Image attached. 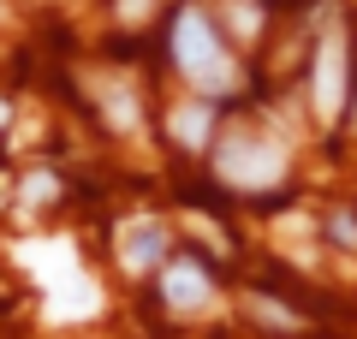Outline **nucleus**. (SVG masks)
Listing matches in <instances>:
<instances>
[{"label": "nucleus", "instance_id": "f257e3e1", "mask_svg": "<svg viewBox=\"0 0 357 339\" xmlns=\"http://www.w3.org/2000/svg\"><path fill=\"white\" fill-rule=\"evenodd\" d=\"M18 262L36 274L42 286V310L48 322H84V315L102 310V286L77 268V250L66 239H36V244H18Z\"/></svg>", "mask_w": 357, "mask_h": 339}, {"label": "nucleus", "instance_id": "f03ea898", "mask_svg": "<svg viewBox=\"0 0 357 339\" xmlns=\"http://www.w3.org/2000/svg\"><path fill=\"white\" fill-rule=\"evenodd\" d=\"M173 54H178V72L191 77L203 96H227V89H238V66L227 60V48L215 42V30H208V18L197 13H178V30H173Z\"/></svg>", "mask_w": 357, "mask_h": 339}, {"label": "nucleus", "instance_id": "7ed1b4c3", "mask_svg": "<svg viewBox=\"0 0 357 339\" xmlns=\"http://www.w3.org/2000/svg\"><path fill=\"white\" fill-rule=\"evenodd\" d=\"M345 89H351V54H345V30L328 18V30H321V42H316V77H310L321 126H333L345 113Z\"/></svg>", "mask_w": 357, "mask_h": 339}, {"label": "nucleus", "instance_id": "20e7f679", "mask_svg": "<svg viewBox=\"0 0 357 339\" xmlns=\"http://www.w3.org/2000/svg\"><path fill=\"white\" fill-rule=\"evenodd\" d=\"M220 179L244 190H262V185H280L286 179V149L280 143H256V137H232L220 149Z\"/></svg>", "mask_w": 357, "mask_h": 339}, {"label": "nucleus", "instance_id": "39448f33", "mask_svg": "<svg viewBox=\"0 0 357 339\" xmlns=\"http://www.w3.org/2000/svg\"><path fill=\"white\" fill-rule=\"evenodd\" d=\"M167 250V232L155 220H131L126 232H119V262L131 268V274H143V268H155Z\"/></svg>", "mask_w": 357, "mask_h": 339}, {"label": "nucleus", "instance_id": "423d86ee", "mask_svg": "<svg viewBox=\"0 0 357 339\" xmlns=\"http://www.w3.org/2000/svg\"><path fill=\"white\" fill-rule=\"evenodd\" d=\"M161 292H167L173 310H208V298H215V286H208V274L197 262H173L167 280H161Z\"/></svg>", "mask_w": 357, "mask_h": 339}, {"label": "nucleus", "instance_id": "0eeeda50", "mask_svg": "<svg viewBox=\"0 0 357 339\" xmlns=\"http://www.w3.org/2000/svg\"><path fill=\"white\" fill-rule=\"evenodd\" d=\"M173 137L185 149H203L208 143V107H173Z\"/></svg>", "mask_w": 357, "mask_h": 339}, {"label": "nucleus", "instance_id": "6e6552de", "mask_svg": "<svg viewBox=\"0 0 357 339\" xmlns=\"http://www.w3.org/2000/svg\"><path fill=\"white\" fill-rule=\"evenodd\" d=\"M102 101H107V113H114V126H119V131H137V96H126V89L107 84Z\"/></svg>", "mask_w": 357, "mask_h": 339}, {"label": "nucleus", "instance_id": "1a4fd4ad", "mask_svg": "<svg viewBox=\"0 0 357 339\" xmlns=\"http://www.w3.org/2000/svg\"><path fill=\"white\" fill-rule=\"evenodd\" d=\"M250 310H256V315H262V322H280V327H292V315H286V310H280V303H268V298H256V303H250Z\"/></svg>", "mask_w": 357, "mask_h": 339}, {"label": "nucleus", "instance_id": "9d476101", "mask_svg": "<svg viewBox=\"0 0 357 339\" xmlns=\"http://www.w3.org/2000/svg\"><path fill=\"white\" fill-rule=\"evenodd\" d=\"M333 239H340V244H357V226H351V214H340V220H333Z\"/></svg>", "mask_w": 357, "mask_h": 339}, {"label": "nucleus", "instance_id": "9b49d317", "mask_svg": "<svg viewBox=\"0 0 357 339\" xmlns=\"http://www.w3.org/2000/svg\"><path fill=\"white\" fill-rule=\"evenodd\" d=\"M119 13H126V18H143V13H149V0H119Z\"/></svg>", "mask_w": 357, "mask_h": 339}]
</instances>
